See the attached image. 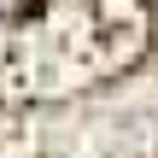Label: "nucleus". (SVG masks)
Masks as SVG:
<instances>
[{
    "mask_svg": "<svg viewBox=\"0 0 158 158\" xmlns=\"http://www.w3.org/2000/svg\"><path fill=\"white\" fill-rule=\"evenodd\" d=\"M135 23L123 0H0V100L70 88L94 59H117Z\"/></svg>",
    "mask_w": 158,
    "mask_h": 158,
    "instance_id": "nucleus-1",
    "label": "nucleus"
}]
</instances>
